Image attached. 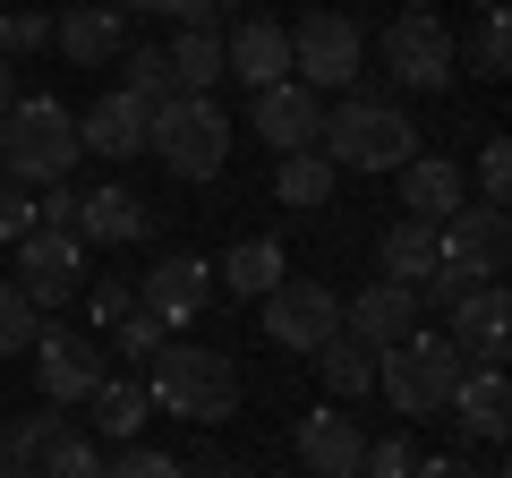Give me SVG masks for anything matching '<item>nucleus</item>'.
Here are the masks:
<instances>
[{"label":"nucleus","mask_w":512,"mask_h":478,"mask_svg":"<svg viewBox=\"0 0 512 478\" xmlns=\"http://www.w3.org/2000/svg\"><path fill=\"white\" fill-rule=\"evenodd\" d=\"M316 154L333 171H402L419 154V120H410L393 94H342L316 129Z\"/></svg>","instance_id":"f257e3e1"},{"label":"nucleus","mask_w":512,"mask_h":478,"mask_svg":"<svg viewBox=\"0 0 512 478\" xmlns=\"http://www.w3.org/2000/svg\"><path fill=\"white\" fill-rule=\"evenodd\" d=\"M146 402L171 410V419H197V427H222L239 410V368L222 359L214 342H163L146 359Z\"/></svg>","instance_id":"f03ea898"},{"label":"nucleus","mask_w":512,"mask_h":478,"mask_svg":"<svg viewBox=\"0 0 512 478\" xmlns=\"http://www.w3.org/2000/svg\"><path fill=\"white\" fill-rule=\"evenodd\" d=\"M77 111L60 103V94H18V103L0 111V171L26 188H52L77 171Z\"/></svg>","instance_id":"7ed1b4c3"},{"label":"nucleus","mask_w":512,"mask_h":478,"mask_svg":"<svg viewBox=\"0 0 512 478\" xmlns=\"http://www.w3.org/2000/svg\"><path fill=\"white\" fill-rule=\"evenodd\" d=\"M461 376H470L461 342L453 333H427V325H410L393 350H376V393L402 410V419H444V402H453Z\"/></svg>","instance_id":"20e7f679"},{"label":"nucleus","mask_w":512,"mask_h":478,"mask_svg":"<svg viewBox=\"0 0 512 478\" xmlns=\"http://www.w3.org/2000/svg\"><path fill=\"white\" fill-rule=\"evenodd\" d=\"M146 154L171 171V180H214L231 163V120H222L214 94H171V103L146 111Z\"/></svg>","instance_id":"39448f33"},{"label":"nucleus","mask_w":512,"mask_h":478,"mask_svg":"<svg viewBox=\"0 0 512 478\" xmlns=\"http://www.w3.org/2000/svg\"><path fill=\"white\" fill-rule=\"evenodd\" d=\"M282 35H291V77H299V86H316V94H350V86H359V69H367L359 18H342V9H308V18L282 26Z\"/></svg>","instance_id":"423d86ee"},{"label":"nucleus","mask_w":512,"mask_h":478,"mask_svg":"<svg viewBox=\"0 0 512 478\" xmlns=\"http://www.w3.org/2000/svg\"><path fill=\"white\" fill-rule=\"evenodd\" d=\"M384 77L402 94H436V86H453V26L436 18V9H402V18L384 26Z\"/></svg>","instance_id":"0eeeda50"},{"label":"nucleus","mask_w":512,"mask_h":478,"mask_svg":"<svg viewBox=\"0 0 512 478\" xmlns=\"http://www.w3.org/2000/svg\"><path fill=\"white\" fill-rule=\"evenodd\" d=\"M436 265H453L461 282H504V265H512V222H504V205H461V214H444L436 222Z\"/></svg>","instance_id":"6e6552de"},{"label":"nucleus","mask_w":512,"mask_h":478,"mask_svg":"<svg viewBox=\"0 0 512 478\" xmlns=\"http://www.w3.org/2000/svg\"><path fill=\"white\" fill-rule=\"evenodd\" d=\"M333 333H342V291H333V282L282 274L274 291H265V342L274 350H299V359H308V350L333 342Z\"/></svg>","instance_id":"1a4fd4ad"},{"label":"nucleus","mask_w":512,"mask_h":478,"mask_svg":"<svg viewBox=\"0 0 512 478\" xmlns=\"http://www.w3.org/2000/svg\"><path fill=\"white\" fill-rule=\"evenodd\" d=\"M9 248H18V291L35 299V308L60 316V308L77 299V274H86V239H77V231H52V222H26Z\"/></svg>","instance_id":"9d476101"},{"label":"nucleus","mask_w":512,"mask_h":478,"mask_svg":"<svg viewBox=\"0 0 512 478\" xmlns=\"http://www.w3.org/2000/svg\"><path fill=\"white\" fill-rule=\"evenodd\" d=\"M103 376L111 368H103V342H94V333H77V325H43L35 333V385H43V402H52V410L86 402Z\"/></svg>","instance_id":"9b49d317"},{"label":"nucleus","mask_w":512,"mask_h":478,"mask_svg":"<svg viewBox=\"0 0 512 478\" xmlns=\"http://www.w3.org/2000/svg\"><path fill=\"white\" fill-rule=\"evenodd\" d=\"M137 308H146L163 333H188L205 308H214V265L205 257H163L154 274H137Z\"/></svg>","instance_id":"f8f14e48"},{"label":"nucleus","mask_w":512,"mask_h":478,"mask_svg":"<svg viewBox=\"0 0 512 478\" xmlns=\"http://www.w3.org/2000/svg\"><path fill=\"white\" fill-rule=\"evenodd\" d=\"M248 120H256V137H265L274 154H299V146H316V129H325V94L299 86V77H274V86L248 94Z\"/></svg>","instance_id":"ddd939ff"},{"label":"nucleus","mask_w":512,"mask_h":478,"mask_svg":"<svg viewBox=\"0 0 512 478\" xmlns=\"http://www.w3.org/2000/svg\"><path fill=\"white\" fill-rule=\"evenodd\" d=\"M444 333L461 342V359H478V368H504V333H512V299H504V282H470V291L444 308Z\"/></svg>","instance_id":"4468645a"},{"label":"nucleus","mask_w":512,"mask_h":478,"mask_svg":"<svg viewBox=\"0 0 512 478\" xmlns=\"http://www.w3.org/2000/svg\"><path fill=\"white\" fill-rule=\"evenodd\" d=\"M410 325H427V308H419L410 282H384V274H376L367 291L342 299V333H350V342H367V350H393Z\"/></svg>","instance_id":"2eb2a0df"},{"label":"nucleus","mask_w":512,"mask_h":478,"mask_svg":"<svg viewBox=\"0 0 512 478\" xmlns=\"http://www.w3.org/2000/svg\"><path fill=\"white\" fill-rule=\"evenodd\" d=\"M291 453H299V470H308V478H359L367 436H359V419H350V410H308V419H299V436H291Z\"/></svg>","instance_id":"dca6fc26"},{"label":"nucleus","mask_w":512,"mask_h":478,"mask_svg":"<svg viewBox=\"0 0 512 478\" xmlns=\"http://www.w3.org/2000/svg\"><path fill=\"white\" fill-rule=\"evenodd\" d=\"M52 43L77 60V69H111V60L128 52V18L111 9V0H77V9L52 18Z\"/></svg>","instance_id":"f3484780"},{"label":"nucleus","mask_w":512,"mask_h":478,"mask_svg":"<svg viewBox=\"0 0 512 478\" xmlns=\"http://www.w3.org/2000/svg\"><path fill=\"white\" fill-rule=\"evenodd\" d=\"M222 77H239V86H274V77H291V35H282L274 18H239L231 35H222Z\"/></svg>","instance_id":"a211bd4d"},{"label":"nucleus","mask_w":512,"mask_h":478,"mask_svg":"<svg viewBox=\"0 0 512 478\" xmlns=\"http://www.w3.org/2000/svg\"><path fill=\"white\" fill-rule=\"evenodd\" d=\"M77 146L103 154V163H137V154H146V103L111 86L94 111H77Z\"/></svg>","instance_id":"6ab92c4d"},{"label":"nucleus","mask_w":512,"mask_h":478,"mask_svg":"<svg viewBox=\"0 0 512 478\" xmlns=\"http://www.w3.org/2000/svg\"><path fill=\"white\" fill-rule=\"evenodd\" d=\"M154 231V205L137 197V188H94V197H77V239H94V248H128V239Z\"/></svg>","instance_id":"aec40b11"},{"label":"nucleus","mask_w":512,"mask_h":478,"mask_svg":"<svg viewBox=\"0 0 512 478\" xmlns=\"http://www.w3.org/2000/svg\"><path fill=\"white\" fill-rule=\"evenodd\" d=\"M444 419H461V436H478V444H504V427H512V385H504V368H470L453 385V402H444Z\"/></svg>","instance_id":"412c9836"},{"label":"nucleus","mask_w":512,"mask_h":478,"mask_svg":"<svg viewBox=\"0 0 512 478\" xmlns=\"http://www.w3.org/2000/svg\"><path fill=\"white\" fill-rule=\"evenodd\" d=\"M470 205V180H461V163H444V154H410L402 163V214L410 222H444Z\"/></svg>","instance_id":"4be33fe9"},{"label":"nucleus","mask_w":512,"mask_h":478,"mask_svg":"<svg viewBox=\"0 0 512 478\" xmlns=\"http://www.w3.org/2000/svg\"><path fill=\"white\" fill-rule=\"evenodd\" d=\"M376 265H384V282H410L419 291L427 274H436V222H384V239H376Z\"/></svg>","instance_id":"5701e85b"},{"label":"nucleus","mask_w":512,"mask_h":478,"mask_svg":"<svg viewBox=\"0 0 512 478\" xmlns=\"http://www.w3.org/2000/svg\"><path fill=\"white\" fill-rule=\"evenodd\" d=\"M274 282H282V239H239L214 265V291H231V299H265Z\"/></svg>","instance_id":"b1692460"},{"label":"nucleus","mask_w":512,"mask_h":478,"mask_svg":"<svg viewBox=\"0 0 512 478\" xmlns=\"http://www.w3.org/2000/svg\"><path fill=\"white\" fill-rule=\"evenodd\" d=\"M333 180H342V171H333L316 146H299V154H282V171H274V197L291 205V214H325V205H333Z\"/></svg>","instance_id":"393cba45"},{"label":"nucleus","mask_w":512,"mask_h":478,"mask_svg":"<svg viewBox=\"0 0 512 478\" xmlns=\"http://www.w3.org/2000/svg\"><path fill=\"white\" fill-rule=\"evenodd\" d=\"M171 86L180 94L222 86V26H180V43H171Z\"/></svg>","instance_id":"a878e982"},{"label":"nucleus","mask_w":512,"mask_h":478,"mask_svg":"<svg viewBox=\"0 0 512 478\" xmlns=\"http://www.w3.org/2000/svg\"><path fill=\"white\" fill-rule=\"evenodd\" d=\"M308 359L325 368V385L342 393V402H367V393H376V350H367V342H350V333H333V342H316Z\"/></svg>","instance_id":"bb28decb"},{"label":"nucleus","mask_w":512,"mask_h":478,"mask_svg":"<svg viewBox=\"0 0 512 478\" xmlns=\"http://www.w3.org/2000/svg\"><path fill=\"white\" fill-rule=\"evenodd\" d=\"M86 410H94V436H137V427H146V385H137V376H103V385L86 393Z\"/></svg>","instance_id":"cd10ccee"},{"label":"nucleus","mask_w":512,"mask_h":478,"mask_svg":"<svg viewBox=\"0 0 512 478\" xmlns=\"http://www.w3.org/2000/svg\"><path fill=\"white\" fill-rule=\"evenodd\" d=\"M453 69H470V77H504L512 69V18L504 9H478L470 43H453Z\"/></svg>","instance_id":"c85d7f7f"},{"label":"nucleus","mask_w":512,"mask_h":478,"mask_svg":"<svg viewBox=\"0 0 512 478\" xmlns=\"http://www.w3.org/2000/svg\"><path fill=\"white\" fill-rule=\"evenodd\" d=\"M120 94H137V103H171V94H180V86H171V52H154V43H128V52H120Z\"/></svg>","instance_id":"c756f323"},{"label":"nucleus","mask_w":512,"mask_h":478,"mask_svg":"<svg viewBox=\"0 0 512 478\" xmlns=\"http://www.w3.org/2000/svg\"><path fill=\"white\" fill-rule=\"evenodd\" d=\"M35 478H103V453H94V436H69V427H60L35 453Z\"/></svg>","instance_id":"7c9ffc66"},{"label":"nucleus","mask_w":512,"mask_h":478,"mask_svg":"<svg viewBox=\"0 0 512 478\" xmlns=\"http://www.w3.org/2000/svg\"><path fill=\"white\" fill-rule=\"evenodd\" d=\"M35 333H43V308L18 282H0V359H9V350H35Z\"/></svg>","instance_id":"2f4dec72"},{"label":"nucleus","mask_w":512,"mask_h":478,"mask_svg":"<svg viewBox=\"0 0 512 478\" xmlns=\"http://www.w3.org/2000/svg\"><path fill=\"white\" fill-rule=\"evenodd\" d=\"M52 436H60V419H52V410H26V419H9V427H0V461H26V470H35V453H43Z\"/></svg>","instance_id":"473e14b6"},{"label":"nucleus","mask_w":512,"mask_h":478,"mask_svg":"<svg viewBox=\"0 0 512 478\" xmlns=\"http://www.w3.org/2000/svg\"><path fill=\"white\" fill-rule=\"evenodd\" d=\"M478 205H512V146L504 137H487V146H478V188H470Z\"/></svg>","instance_id":"72a5a7b5"},{"label":"nucleus","mask_w":512,"mask_h":478,"mask_svg":"<svg viewBox=\"0 0 512 478\" xmlns=\"http://www.w3.org/2000/svg\"><path fill=\"white\" fill-rule=\"evenodd\" d=\"M111 333H120V359H128V368H146L154 350H163V342H171V333H163V325H154V316H146V308H128V316H120V325H111Z\"/></svg>","instance_id":"f704fd0d"},{"label":"nucleus","mask_w":512,"mask_h":478,"mask_svg":"<svg viewBox=\"0 0 512 478\" xmlns=\"http://www.w3.org/2000/svg\"><path fill=\"white\" fill-rule=\"evenodd\" d=\"M43 43H52V18H43V9H9V18H0V52L9 60L43 52Z\"/></svg>","instance_id":"c9c22d12"},{"label":"nucleus","mask_w":512,"mask_h":478,"mask_svg":"<svg viewBox=\"0 0 512 478\" xmlns=\"http://www.w3.org/2000/svg\"><path fill=\"white\" fill-rule=\"evenodd\" d=\"M419 470V453H410V436H376L359 453V478H410Z\"/></svg>","instance_id":"e433bc0d"},{"label":"nucleus","mask_w":512,"mask_h":478,"mask_svg":"<svg viewBox=\"0 0 512 478\" xmlns=\"http://www.w3.org/2000/svg\"><path fill=\"white\" fill-rule=\"evenodd\" d=\"M103 478H188V461L154 453V444H128L120 461H103Z\"/></svg>","instance_id":"4c0bfd02"},{"label":"nucleus","mask_w":512,"mask_h":478,"mask_svg":"<svg viewBox=\"0 0 512 478\" xmlns=\"http://www.w3.org/2000/svg\"><path fill=\"white\" fill-rule=\"evenodd\" d=\"M26 222H35V188H26V180H9V171H0V239H18Z\"/></svg>","instance_id":"58836bf2"},{"label":"nucleus","mask_w":512,"mask_h":478,"mask_svg":"<svg viewBox=\"0 0 512 478\" xmlns=\"http://www.w3.org/2000/svg\"><path fill=\"white\" fill-rule=\"evenodd\" d=\"M35 222H52V231H77V188H69V180L35 188Z\"/></svg>","instance_id":"ea45409f"},{"label":"nucleus","mask_w":512,"mask_h":478,"mask_svg":"<svg viewBox=\"0 0 512 478\" xmlns=\"http://www.w3.org/2000/svg\"><path fill=\"white\" fill-rule=\"evenodd\" d=\"M86 308H94V325H120V316L137 308V282H94V299H86Z\"/></svg>","instance_id":"a19ab883"},{"label":"nucleus","mask_w":512,"mask_h":478,"mask_svg":"<svg viewBox=\"0 0 512 478\" xmlns=\"http://www.w3.org/2000/svg\"><path fill=\"white\" fill-rule=\"evenodd\" d=\"M222 9H231V0H163L154 18H180V26H222Z\"/></svg>","instance_id":"79ce46f5"},{"label":"nucleus","mask_w":512,"mask_h":478,"mask_svg":"<svg viewBox=\"0 0 512 478\" xmlns=\"http://www.w3.org/2000/svg\"><path fill=\"white\" fill-rule=\"evenodd\" d=\"M410 478H504V470H487V461H461V453H444V461H419Z\"/></svg>","instance_id":"37998d69"},{"label":"nucleus","mask_w":512,"mask_h":478,"mask_svg":"<svg viewBox=\"0 0 512 478\" xmlns=\"http://www.w3.org/2000/svg\"><path fill=\"white\" fill-rule=\"evenodd\" d=\"M9 103H18V60L0 52V111H9Z\"/></svg>","instance_id":"c03bdc74"},{"label":"nucleus","mask_w":512,"mask_h":478,"mask_svg":"<svg viewBox=\"0 0 512 478\" xmlns=\"http://www.w3.org/2000/svg\"><path fill=\"white\" fill-rule=\"evenodd\" d=\"M188 478H239V470H231V461H214V453H205V461H188Z\"/></svg>","instance_id":"a18cd8bd"},{"label":"nucleus","mask_w":512,"mask_h":478,"mask_svg":"<svg viewBox=\"0 0 512 478\" xmlns=\"http://www.w3.org/2000/svg\"><path fill=\"white\" fill-rule=\"evenodd\" d=\"M111 9H120V18H146V9H163V0H111Z\"/></svg>","instance_id":"49530a36"},{"label":"nucleus","mask_w":512,"mask_h":478,"mask_svg":"<svg viewBox=\"0 0 512 478\" xmlns=\"http://www.w3.org/2000/svg\"><path fill=\"white\" fill-rule=\"evenodd\" d=\"M0 478H35V470H26V461H0Z\"/></svg>","instance_id":"de8ad7c7"},{"label":"nucleus","mask_w":512,"mask_h":478,"mask_svg":"<svg viewBox=\"0 0 512 478\" xmlns=\"http://www.w3.org/2000/svg\"><path fill=\"white\" fill-rule=\"evenodd\" d=\"M478 9H504V0H478Z\"/></svg>","instance_id":"09e8293b"},{"label":"nucleus","mask_w":512,"mask_h":478,"mask_svg":"<svg viewBox=\"0 0 512 478\" xmlns=\"http://www.w3.org/2000/svg\"><path fill=\"white\" fill-rule=\"evenodd\" d=\"M410 9H436V0H410Z\"/></svg>","instance_id":"8fccbe9b"}]
</instances>
